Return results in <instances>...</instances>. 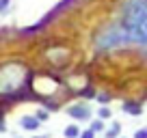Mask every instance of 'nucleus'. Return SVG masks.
I'll return each instance as SVG.
<instances>
[{"mask_svg":"<svg viewBox=\"0 0 147 138\" xmlns=\"http://www.w3.org/2000/svg\"><path fill=\"white\" fill-rule=\"evenodd\" d=\"M30 84V69L24 63H5L0 65V97L5 99H20L24 97Z\"/></svg>","mask_w":147,"mask_h":138,"instance_id":"obj_1","label":"nucleus"},{"mask_svg":"<svg viewBox=\"0 0 147 138\" xmlns=\"http://www.w3.org/2000/svg\"><path fill=\"white\" fill-rule=\"evenodd\" d=\"M130 43L128 30L123 28V24H110L104 30L95 37V50H115V48H121Z\"/></svg>","mask_w":147,"mask_h":138,"instance_id":"obj_2","label":"nucleus"},{"mask_svg":"<svg viewBox=\"0 0 147 138\" xmlns=\"http://www.w3.org/2000/svg\"><path fill=\"white\" fill-rule=\"evenodd\" d=\"M67 115L71 117V119H76V121H91L93 119V108L87 101H78V104L67 106Z\"/></svg>","mask_w":147,"mask_h":138,"instance_id":"obj_3","label":"nucleus"},{"mask_svg":"<svg viewBox=\"0 0 147 138\" xmlns=\"http://www.w3.org/2000/svg\"><path fill=\"white\" fill-rule=\"evenodd\" d=\"M130 41L141 43V46H147V13H145V17H143V24L130 35Z\"/></svg>","mask_w":147,"mask_h":138,"instance_id":"obj_4","label":"nucleus"},{"mask_svg":"<svg viewBox=\"0 0 147 138\" xmlns=\"http://www.w3.org/2000/svg\"><path fill=\"white\" fill-rule=\"evenodd\" d=\"M20 127L26 129V132H37V129L41 127V121L37 119L35 115H24L22 119H20Z\"/></svg>","mask_w":147,"mask_h":138,"instance_id":"obj_5","label":"nucleus"},{"mask_svg":"<svg viewBox=\"0 0 147 138\" xmlns=\"http://www.w3.org/2000/svg\"><path fill=\"white\" fill-rule=\"evenodd\" d=\"M121 110H123L125 115H130V117H141L145 108H143L141 104H136V101H125V104H121Z\"/></svg>","mask_w":147,"mask_h":138,"instance_id":"obj_6","label":"nucleus"},{"mask_svg":"<svg viewBox=\"0 0 147 138\" xmlns=\"http://www.w3.org/2000/svg\"><path fill=\"white\" fill-rule=\"evenodd\" d=\"M119 136H121V123L119 121H113V123L106 127L104 138H119Z\"/></svg>","mask_w":147,"mask_h":138,"instance_id":"obj_7","label":"nucleus"},{"mask_svg":"<svg viewBox=\"0 0 147 138\" xmlns=\"http://www.w3.org/2000/svg\"><path fill=\"white\" fill-rule=\"evenodd\" d=\"M80 134H82V129H80L76 123L65 125V129H63V136L65 138H80Z\"/></svg>","mask_w":147,"mask_h":138,"instance_id":"obj_8","label":"nucleus"},{"mask_svg":"<svg viewBox=\"0 0 147 138\" xmlns=\"http://www.w3.org/2000/svg\"><path fill=\"white\" fill-rule=\"evenodd\" d=\"M89 127H91V129H93L95 134H104V132H106V123H104L102 119H91Z\"/></svg>","mask_w":147,"mask_h":138,"instance_id":"obj_9","label":"nucleus"},{"mask_svg":"<svg viewBox=\"0 0 147 138\" xmlns=\"http://www.w3.org/2000/svg\"><path fill=\"white\" fill-rule=\"evenodd\" d=\"M110 117H113V110H110L108 106H100V108H97V119H102V121H108Z\"/></svg>","mask_w":147,"mask_h":138,"instance_id":"obj_10","label":"nucleus"},{"mask_svg":"<svg viewBox=\"0 0 147 138\" xmlns=\"http://www.w3.org/2000/svg\"><path fill=\"white\" fill-rule=\"evenodd\" d=\"M110 99H113V97H110V93H97V101H100L102 106H108Z\"/></svg>","mask_w":147,"mask_h":138,"instance_id":"obj_11","label":"nucleus"},{"mask_svg":"<svg viewBox=\"0 0 147 138\" xmlns=\"http://www.w3.org/2000/svg\"><path fill=\"white\" fill-rule=\"evenodd\" d=\"M35 117H37V119H39V121L43 123V121H48V119H50V112H48V110H37V112H35Z\"/></svg>","mask_w":147,"mask_h":138,"instance_id":"obj_12","label":"nucleus"},{"mask_svg":"<svg viewBox=\"0 0 147 138\" xmlns=\"http://www.w3.org/2000/svg\"><path fill=\"white\" fill-rule=\"evenodd\" d=\"M132 138H147V125L145 127H138L136 132L132 134Z\"/></svg>","mask_w":147,"mask_h":138,"instance_id":"obj_13","label":"nucleus"},{"mask_svg":"<svg viewBox=\"0 0 147 138\" xmlns=\"http://www.w3.org/2000/svg\"><path fill=\"white\" fill-rule=\"evenodd\" d=\"M11 7V0H0V13H7Z\"/></svg>","mask_w":147,"mask_h":138,"instance_id":"obj_14","label":"nucleus"},{"mask_svg":"<svg viewBox=\"0 0 147 138\" xmlns=\"http://www.w3.org/2000/svg\"><path fill=\"white\" fill-rule=\"evenodd\" d=\"M80 138H95V132H93L91 127H87V129H82V134H80Z\"/></svg>","mask_w":147,"mask_h":138,"instance_id":"obj_15","label":"nucleus"},{"mask_svg":"<svg viewBox=\"0 0 147 138\" xmlns=\"http://www.w3.org/2000/svg\"><path fill=\"white\" fill-rule=\"evenodd\" d=\"M5 129L7 127H5V123H2V115H0V132H5Z\"/></svg>","mask_w":147,"mask_h":138,"instance_id":"obj_16","label":"nucleus"},{"mask_svg":"<svg viewBox=\"0 0 147 138\" xmlns=\"http://www.w3.org/2000/svg\"><path fill=\"white\" fill-rule=\"evenodd\" d=\"M32 138H48V136H32Z\"/></svg>","mask_w":147,"mask_h":138,"instance_id":"obj_17","label":"nucleus"},{"mask_svg":"<svg viewBox=\"0 0 147 138\" xmlns=\"http://www.w3.org/2000/svg\"><path fill=\"white\" fill-rule=\"evenodd\" d=\"M119 138H128V136H119Z\"/></svg>","mask_w":147,"mask_h":138,"instance_id":"obj_18","label":"nucleus"},{"mask_svg":"<svg viewBox=\"0 0 147 138\" xmlns=\"http://www.w3.org/2000/svg\"><path fill=\"white\" fill-rule=\"evenodd\" d=\"M145 110H147V106H145Z\"/></svg>","mask_w":147,"mask_h":138,"instance_id":"obj_19","label":"nucleus"},{"mask_svg":"<svg viewBox=\"0 0 147 138\" xmlns=\"http://www.w3.org/2000/svg\"><path fill=\"white\" fill-rule=\"evenodd\" d=\"M15 138H20V136H15Z\"/></svg>","mask_w":147,"mask_h":138,"instance_id":"obj_20","label":"nucleus"}]
</instances>
